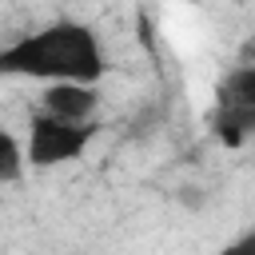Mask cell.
I'll return each instance as SVG.
<instances>
[{
	"mask_svg": "<svg viewBox=\"0 0 255 255\" xmlns=\"http://www.w3.org/2000/svg\"><path fill=\"white\" fill-rule=\"evenodd\" d=\"M104 48L88 24L60 20L48 24L0 52V72L8 76H32V80H88L96 84L104 76Z\"/></svg>",
	"mask_w": 255,
	"mask_h": 255,
	"instance_id": "cell-1",
	"label": "cell"
},
{
	"mask_svg": "<svg viewBox=\"0 0 255 255\" xmlns=\"http://www.w3.org/2000/svg\"><path fill=\"white\" fill-rule=\"evenodd\" d=\"M96 139L92 124H76V120H60L52 112H36L28 124V167H56V163H72L88 151V143Z\"/></svg>",
	"mask_w": 255,
	"mask_h": 255,
	"instance_id": "cell-2",
	"label": "cell"
},
{
	"mask_svg": "<svg viewBox=\"0 0 255 255\" xmlns=\"http://www.w3.org/2000/svg\"><path fill=\"white\" fill-rule=\"evenodd\" d=\"M211 128L223 143L239 147L247 135H255V64H243L223 76L215 88V116Z\"/></svg>",
	"mask_w": 255,
	"mask_h": 255,
	"instance_id": "cell-3",
	"label": "cell"
},
{
	"mask_svg": "<svg viewBox=\"0 0 255 255\" xmlns=\"http://www.w3.org/2000/svg\"><path fill=\"white\" fill-rule=\"evenodd\" d=\"M96 104H100V92L88 80H52L44 88V112H52L60 120L88 124V116L96 112Z\"/></svg>",
	"mask_w": 255,
	"mask_h": 255,
	"instance_id": "cell-4",
	"label": "cell"
},
{
	"mask_svg": "<svg viewBox=\"0 0 255 255\" xmlns=\"http://www.w3.org/2000/svg\"><path fill=\"white\" fill-rule=\"evenodd\" d=\"M24 163H28V147H20L12 131H4V151H0V183H16V179H20V171H24Z\"/></svg>",
	"mask_w": 255,
	"mask_h": 255,
	"instance_id": "cell-5",
	"label": "cell"
},
{
	"mask_svg": "<svg viewBox=\"0 0 255 255\" xmlns=\"http://www.w3.org/2000/svg\"><path fill=\"white\" fill-rule=\"evenodd\" d=\"M231 251H235V255H255V231H247V235H239V239L231 243Z\"/></svg>",
	"mask_w": 255,
	"mask_h": 255,
	"instance_id": "cell-6",
	"label": "cell"
},
{
	"mask_svg": "<svg viewBox=\"0 0 255 255\" xmlns=\"http://www.w3.org/2000/svg\"><path fill=\"white\" fill-rule=\"evenodd\" d=\"M239 60H243V64H255V36H251V40L239 48Z\"/></svg>",
	"mask_w": 255,
	"mask_h": 255,
	"instance_id": "cell-7",
	"label": "cell"
}]
</instances>
